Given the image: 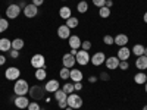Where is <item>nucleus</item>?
I'll return each instance as SVG.
<instances>
[{
    "instance_id": "obj_35",
    "label": "nucleus",
    "mask_w": 147,
    "mask_h": 110,
    "mask_svg": "<svg viewBox=\"0 0 147 110\" xmlns=\"http://www.w3.org/2000/svg\"><path fill=\"white\" fill-rule=\"evenodd\" d=\"M91 41H88V40H85V41H82L81 43V48H82V50H85V52H88L90 50V48H91Z\"/></svg>"
},
{
    "instance_id": "obj_52",
    "label": "nucleus",
    "mask_w": 147,
    "mask_h": 110,
    "mask_svg": "<svg viewBox=\"0 0 147 110\" xmlns=\"http://www.w3.org/2000/svg\"><path fill=\"white\" fill-rule=\"evenodd\" d=\"M63 2H65V0H63Z\"/></svg>"
},
{
    "instance_id": "obj_42",
    "label": "nucleus",
    "mask_w": 147,
    "mask_h": 110,
    "mask_svg": "<svg viewBox=\"0 0 147 110\" xmlns=\"http://www.w3.org/2000/svg\"><path fill=\"white\" fill-rule=\"evenodd\" d=\"M43 3H44V0H32V5H35L37 7H40Z\"/></svg>"
},
{
    "instance_id": "obj_16",
    "label": "nucleus",
    "mask_w": 147,
    "mask_h": 110,
    "mask_svg": "<svg viewBox=\"0 0 147 110\" xmlns=\"http://www.w3.org/2000/svg\"><path fill=\"white\" fill-rule=\"evenodd\" d=\"M129 54H131V50H129L127 46H124V47H119L116 57H118L119 60H128V59H129Z\"/></svg>"
},
{
    "instance_id": "obj_47",
    "label": "nucleus",
    "mask_w": 147,
    "mask_h": 110,
    "mask_svg": "<svg viewBox=\"0 0 147 110\" xmlns=\"http://www.w3.org/2000/svg\"><path fill=\"white\" fill-rule=\"evenodd\" d=\"M143 19H144V22L147 23V12H144V16H143Z\"/></svg>"
},
{
    "instance_id": "obj_11",
    "label": "nucleus",
    "mask_w": 147,
    "mask_h": 110,
    "mask_svg": "<svg viewBox=\"0 0 147 110\" xmlns=\"http://www.w3.org/2000/svg\"><path fill=\"white\" fill-rule=\"evenodd\" d=\"M119 62H121V60L116 56H110V57H106L105 65H106V68L109 70H113V69H118L119 68Z\"/></svg>"
},
{
    "instance_id": "obj_9",
    "label": "nucleus",
    "mask_w": 147,
    "mask_h": 110,
    "mask_svg": "<svg viewBox=\"0 0 147 110\" xmlns=\"http://www.w3.org/2000/svg\"><path fill=\"white\" fill-rule=\"evenodd\" d=\"M22 12H24V15H25V18H35L38 15V7L32 3H30L22 9Z\"/></svg>"
},
{
    "instance_id": "obj_15",
    "label": "nucleus",
    "mask_w": 147,
    "mask_h": 110,
    "mask_svg": "<svg viewBox=\"0 0 147 110\" xmlns=\"http://www.w3.org/2000/svg\"><path fill=\"white\" fill-rule=\"evenodd\" d=\"M57 37H59V38H62V40H68L71 37V30L66 25H60L57 28Z\"/></svg>"
},
{
    "instance_id": "obj_25",
    "label": "nucleus",
    "mask_w": 147,
    "mask_h": 110,
    "mask_svg": "<svg viewBox=\"0 0 147 110\" xmlns=\"http://www.w3.org/2000/svg\"><path fill=\"white\" fill-rule=\"evenodd\" d=\"M24 40L22 38H15V40H12V48H13V50H21V48H24Z\"/></svg>"
},
{
    "instance_id": "obj_49",
    "label": "nucleus",
    "mask_w": 147,
    "mask_h": 110,
    "mask_svg": "<svg viewBox=\"0 0 147 110\" xmlns=\"http://www.w3.org/2000/svg\"><path fill=\"white\" fill-rule=\"evenodd\" d=\"M65 110H74V109H72V107H69V106H68V107H66V109H65Z\"/></svg>"
},
{
    "instance_id": "obj_10",
    "label": "nucleus",
    "mask_w": 147,
    "mask_h": 110,
    "mask_svg": "<svg viewBox=\"0 0 147 110\" xmlns=\"http://www.w3.org/2000/svg\"><path fill=\"white\" fill-rule=\"evenodd\" d=\"M75 63H77V60H75V56H72L71 53H66V54H63L62 56V65L65 66V68H74L75 66Z\"/></svg>"
},
{
    "instance_id": "obj_14",
    "label": "nucleus",
    "mask_w": 147,
    "mask_h": 110,
    "mask_svg": "<svg viewBox=\"0 0 147 110\" xmlns=\"http://www.w3.org/2000/svg\"><path fill=\"white\" fill-rule=\"evenodd\" d=\"M81 38L78 35H71L69 38H68V44H69V47L71 48H75V50H80L81 48Z\"/></svg>"
},
{
    "instance_id": "obj_24",
    "label": "nucleus",
    "mask_w": 147,
    "mask_h": 110,
    "mask_svg": "<svg viewBox=\"0 0 147 110\" xmlns=\"http://www.w3.org/2000/svg\"><path fill=\"white\" fill-rule=\"evenodd\" d=\"M35 79L38 81H44L47 78V72H46V68H40V69H35V73H34Z\"/></svg>"
},
{
    "instance_id": "obj_30",
    "label": "nucleus",
    "mask_w": 147,
    "mask_h": 110,
    "mask_svg": "<svg viewBox=\"0 0 147 110\" xmlns=\"http://www.w3.org/2000/svg\"><path fill=\"white\" fill-rule=\"evenodd\" d=\"M110 13H112V10H110L109 7H106V6H103V7L99 9V15H100V18H109Z\"/></svg>"
},
{
    "instance_id": "obj_38",
    "label": "nucleus",
    "mask_w": 147,
    "mask_h": 110,
    "mask_svg": "<svg viewBox=\"0 0 147 110\" xmlns=\"http://www.w3.org/2000/svg\"><path fill=\"white\" fill-rule=\"evenodd\" d=\"M9 56H10L12 59H16V57H19V52H18V50H13V48H12V50L9 52Z\"/></svg>"
},
{
    "instance_id": "obj_26",
    "label": "nucleus",
    "mask_w": 147,
    "mask_h": 110,
    "mask_svg": "<svg viewBox=\"0 0 147 110\" xmlns=\"http://www.w3.org/2000/svg\"><path fill=\"white\" fill-rule=\"evenodd\" d=\"M132 53L136 54L137 57L138 56H143L144 54V46L143 44H134L132 46Z\"/></svg>"
},
{
    "instance_id": "obj_33",
    "label": "nucleus",
    "mask_w": 147,
    "mask_h": 110,
    "mask_svg": "<svg viewBox=\"0 0 147 110\" xmlns=\"http://www.w3.org/2000/svg\"><path fill=\"white\" fill-rule=\"evenodd\" d=\"M103 43L106 44V46H113L115 44V38L112 35H105L103 37Z\"/></svg>"
},
{
    "instance_id": "obj_32",
    "label": "nucleus",
    "mask_w": 147,
    "mask_h": 110,
    "mask_svg": "<svg viewBox=\"0 0 147 110\" xmlns=\"http://www.w3.org/2000/svg\"><path fill=\"white\" fill-rule=\"evenodd\" d=\"M7 28H9V21L5 18H0V34L5 32Z\"/></svg>"
},
{
    "instance_id": "obj_36",
    "label": "nucleus",
    "mask_w": 147,
    "mask_h": 110,
    "mask_svg": "<svg viewBox=\"0 0 147 110\" xmlns=\"http://www.w3.org/2000/svg\"><path fill=\"white\" fill-rule=\"evenodd\" d=\"M91 2H93V5H94L96 7H99V9L106 5V0H91Z\"/></svg>"
},
{
    "instance_id": "obj_1",
    "label": "nucleus",
    "mask_w": 147,
    "mask_h": 110,
    "mask_svg": "<svg viewBox=\"0 0 147 110\" xmlns=\"http://www.w3.org/2000/svg\"><path fill=\"white\" fill-rule=\"evenodd\" d=\"M13 93L16 95H27L30 93V85L25 79H16L13 85Z\"/></svg>"
},
{
    "instance_id": "obj_22",
    "label": "nucleus",
    "mask_w": 147,
    "mask_h": 110,
    "mask_svg": "<svg viewBox=\"0 0 147 110\" xmlns=\"http://www.w3.org/2000/svg\"><path fill=\"white\" fill-rule=\"evenodd\" d=\"M65 25H66L69 30H74V28H77V27L80 25V19H78V18H75V16H71V18H68V19H66Z\"/></svg>"
},
{
    "instance_id": "obj_44",
    "label": "nucleus",
    "mask_w": 147,
    "mask_h": 110,
    "mask_svg": "<svg viewBox=\"0 0 147 110\" xmlns=\"http://www.w3.org/2000/svg\"><path fill=\"white\" fill-rule=\"evenodd\" d=\"M105 6L110 9V7H112V6H113V0H106V5H105Z\"/></svg>"
},
{
    "instance_id": "obj_43",
    "label": "nucleus",
    "mask_w": 147,
    "mask_h": 110,
    "mask_svg": "<svg viewBox=\"0 0 147 110\" xmlns=\"http://www.w3.org/2000/svg\"><path fill=\"white\" fill-rule=\"evenodd\" d=\"M6 63V56H3V53L0 54V66H3Z\"/></svg>"
},
{
    "instance_id": "obj_28",
    "label": "nucleus",
    "mask_w": 147,
    "mask_h": 110,
    "mask_svg": "<svg viewBox=\"0 0 147 110\" xmlns=\"http://www.w3.org/2000/svg\"><path fill=\"white\" fill-rule=\"evenodd\" d=\"M77 10L80 12V13H85V12L88 10V3L85 2V0H81V2L77 5Z\"/></svg>"
},
{
    "instance_id": "obj_20",
    "label": "nucleus",
    "mask_w": 147,
    "mask_h": 110,
    "mask_svg": "<svg viewBox=\"0 0 147 110\" xmlns=\"http://www.w3.org/2000/svg\"><path fill=\"white\" fill-rule=\"evenodd\" d=\"M113 38H115V44L119 46V47H124V46L128 44V37L125 34H118L116 37H113Z\"/></svg>"
},
{
    "instance_id": "obj_2",
    "label": "nucleus",
    "mask_w": 147,
    "mask_h": 110,
    "mask_svg": "<svg viewBox=\"0 0 147 110\" xmlns=\"http://www.w3.org/2000/svg\"><path fill=\"white\" fill-rule=\"evenodd\" d=\"M30 97L32 100L38 101V100H43L44 95H46V90L43 87H40V85H34V87H30Z\"/></svg>"
},
{
    "instance_id": "obj_51",
    "label": "nucleus",
    "mask_w": 147,
    "mask_h": 110,
    "mask_svg": "<svg viewBox=\"0 0 147 110\" xmlns=\"http://www.w3.org/2000/svg\"><path fill=\"white\" fill-rule=\"evenodd\" d=\"M143 110H147V106H144V107H143Z\"/></svg>"
},
{
    "instance_id": "obj_45",
    "label": "nucleus",
    "mask_w": 147,
    "mask_h": 110,
    "mask_svg": "<svg viewBox=\"0 0 147 110\" xmlns=\"http://www.w3.org/2000/svg\"><path fill=\"white\" fill-rule=\"evenodd\" d=\"M88 81H90V82H91V84H94V82H96V81H97V76H94V75H91V76H90V78H88Z\"/></svg>"
},
{
    "instance_id": "obj_23",
    "label": "nucleus",
    "mask_w": 147,
    "mask_h": 110,
    "mask_svg": "<svg viewBox=\"0 0 147 110\" xmlns=\"http://www.w3.org/2000/svg\"><path fill=\"white\" fill-rule=\"evenodd\" d=\"M134 81H136V84H138V85H143V84L147 82V75H146L143 70H140L138 73H136V76H134Z\"/></svg>"
},
{
    "instance_id": "obj_31",
    "label": "nucleus",
    "mask_w": 147,
    "mask_h": 110,
    "mask_svg": "<svg viewBox=\"0 0 147 110\" xmlns=\"http://www.w3.org/2000/svg\"><path fill=\"white\" fill-rule=\"evenodd\" d=\"M59 75H60V78H62V79H69V75H71V69L63 66L62 69H60Z\"/></svg>"
},
{
    "instance_id": "obj_50",
    "label": "nucleus",
    "mask_w": 147,
    "mask_h": 110,
    "mask_svg": "<svg viewBox=\"0 0 147 110\" xmlns=\"http://www.w3.org/2000/svg\"><path fill=\"white\" fill-rule=\"evenodd\" d=\"M144 88H146V93H147V82L144 84Z\"/></svg>"
},
{
    "instance_id": "obj_3",
    "label": "nucleus",
    "mask_w": 147,
    "mask_h": 110,
    "mask_svg": "<svg viewBox=\"0 0 147 110\" xmlns=\"http://www.w3.org/2000/svg\"><path fill=\"white\" fill-rule=\"evenodd\" d=\"M66 101H68V106L72 107L74 110H78V109L82 107V99H81L78 94H75V93L69 94L68 99H66Z\"/></svg>"
},
{
    "instance_id": "obj_6",
    "label": "nucleus",
    "mask_w": 147,
    "mask_h": 110,
    "mask_svg": "<svg viewBox=\"0 0 147 110\" xmlns=\"http://www.w3.org/2000/svg\"><path fill=\"white\" fill-rule=\"evenodd\" d=\"M90 57H91V56L88 54V52H85V50H82V48H80L78 53H77V56H75V60H77L78 65L85 66V65L90 62Z\"/></svg>"
},
{
    "instance_id": "obj_27",
    "label": "nucleus",
    "mask_w": 147,
    "mask_h": 110,
    "mask_svg": "<svg viewBox=\"0 0 147 110\" xmlns=\"http://www.w3.org/2000/svg\"><path fill=\"white\" fill-rule=\"evenodd\" d=\"M55 94V99H56V101H62V100H66L68 99V94L63 91V90H57L56 93H53Z\"/></svg>"
},
{
    "instance_id": "obj_37",
    "label": "nucleus",
    "mask_w": 147,
    "mask_h": 110,
    "mask_svg": "<svg viewBox=\"0 0 147 110\" xmlns=\"http://www.w3.org/2000/svg\"><path fill=\"white\" fill-rule=\"evenodd\" d=\"M119 68H121V70H127L129 68L128 60H121V62H119Z\"/></svg>"
},
{
    "instance_id": "obj_5",
    "label": "nucleus",
    "mask_w": 147,
    "mask_h": 110,
    "mask_svg": "<svg viewBox=\"0 0 147 110\" xmlns=\"http://www.w3.org/2000/svg\"><path fill=\"white\" fill-rule=\"evenodd\" d=\"M19 76H21V70L15 66H10L5 70V78L7 81H16V79H19Z\"/></svg>"
},
{
    "instance_id": "obj_41",
    "label": "nucleus",
    "mask_w": 147,
    "mask_h": 110,
    "mask_svg": "<svg viewBox=\"0 0 147 110\" xmlns=\"http://www.w3.org/2000/svg\"><path fill=\"white\" fill-rule=\"evenodd\" d=\"M74 88H75V91L82 90V84H81V82H74Z\"/></svg>"
},
{
    "instance_id": "obj_40",
    "label": "nucleus",
    "mask_w": 147,
    "mask_h": 110,
    "mask_svg": "<svg viewBox=\"0 0 147 110\" xmlns=\"http://www.w3.org/2000/svg\"><path fill=\"white\" fill-rule=\"evenodd\" d=\"M99 78H100V79H103V81H109V79H110V78H109V75H107V72H102Z\"/></svg>"
},
{
    "instance_id": "obj_13",
    "label": "nucleus",
    "mask_w": 147,
    "mask_h": 110,
    "mask_svg": "<svg viewBox=\"0 0 147 110\" xmlns=\"http://www.w3.org/2000/svg\"><path fill=\"white\" fill-rule=\"evenodd\" d=\"M28 104H30V100L27 99V95H18L16 99H15V106L18 107V109H27L28 107Z\"/></svg>"
},
{
    "instance_id": "obj_19",
    "label": "nucleus",
    "mask_w": 147,
    "mask_h": 110,
    "mask_svg": "<svg viewBox=\"0 0 147 110\" xmlns=\"http://www.w3.org/2000/svg\"><path fill=\"white\" fill-rule=\"evenodd\" d=\"M69 79H72V82H81L82 81V72L80 69H71Z\"/></svg>"
},
{
    "instance_id": "obj_46",
    "label": "nucleus",
    "mask_w": 147,
    "mask_h": 110,
    "mask_svg": "<svg viewBox=\"0 0 147 110\" xmlns=\"http://www.w3.org/2000/svg\"><path fill=\"white\" fill-rule=\"evenodd\" d=\"M72 56H77V53H78V50H75V48H71V52H69Z\"/></svg>"
},
{
    "instance_id": "obj_18",
    "label": "nucleus",
    "mask_w": 147,
    "mask_h": 110,
    "mask_svg": "<svg viewBox=\"0 0 147 110\" xmlns=\"http://www.w3.org/2000/svg\"><path fill=\"white\" fill-rule=\"evenodd\" d=\"M136 68L138 70H146L147 69V56H138L136 60Z\"/></svg>"
},
{
    "instance_id": "obj_39",
    "label": "nucleus",
    "mask_w": 147,
    "mask_h": 110,
    "mask_svg": "<svg viewBox=\"0 0 147 110\" xmlns=\"http://www.w3.org/2000/svg\"><path fill=\"white\" fill-rule=\"evenodd\" d=\"M57 106H59L60 109H66V107H68V101H66V100H62V101H57Z\"/></svg>"
},
{
    "instance_id": "obj_4",
    "label": "nucleus",
    "mask_w": 147,
    "mask_h": 110,
    "mask_svg": "<svg viewBox=\"0 0 147 110\" xmlns=\"http://www.w3.org/2000/svg\"><path fill=\"white\" fill-rule=\"evenodd\" d=\"M21 12H22V9L19 5H16V3L9 5L6 9V16H7V19H16L21 15Z\"/></svg>"
},
{
    "instance_id": "obj_21",
    "label": "nucleus",
    "mask_w": 147,
    "mask_h": 110,
    "mask_svg": "<svg viewBox=\"0 0 147 110\" xmlns=\"http://www.w3.org/2000/svg\"><path fill=\"white\" fill-rule=\"evenodd\" d=\"M59 16L62 18V19H68L72 16V9L69 6H62L59 9Z\"/></svg>"
},
{
    "instance_id": "obj_48",
    "label": "nucleus",
    "mask_w": 147,
    "mask_h": 110,
    "mask_svg": "<svg viewBox=\"0 0 147 110\" xmlns=\"http://www.w3.org/2000/svg\"><path fill=\"white\" fill-rule=\"evenodd\" d=\"M143 56H147V47H144V54Z\"/></svg>"
},
{
    "instance_id": "obj_12",
    "label": "nucleus",
    "mask_w": 147,
    "mask_h": 110,
    "mask_svg": "<svg viewBox=\"0 0 147 110\" xmlns=\"http://www.w3.org/2000/svg\"><path fill=\"white\" fill-rule=\"evenodd\" d=\"M59 88H60V84H59L57 79H50V81H47L46 85H44L46 93H56Z\"/></svg>"
},
{
    "instance_id": "obj_29",
    "label": "nucleus",
    "mask_w": 147,
    "mask_h": 110,
    "mask_svg": "<svg viewBox=\"0 0 147 110\" xmlns=\"http://www.w3.org/2000/svg\"><path fill=\"white\" fill-rule=\"evenodd\" d=\"M62 90L69 95V94H72L74 91H75V88H74V82H65L63 84V87H62Z\"/></svg>"
},
{
    "instance_id": "obj_34",
    "label": "nucleus",
    "mask_w": 147,
    "mask_h": 110,
    "mask_svg": "<svg viewBox=\"0 0 147 110\" xmlns=\"http://www.w3.org/2000/svg\"><path fill=\"white\" fill-rule=\"evenodd\" d=\"M27 109H28V110H41V107H40L38 101H35V100H34L32 103L30 101V104H28V107H27Z\"/></svg>"
},
{
    "instance_id": "obj_8",
    "label": "nucleus",
    "mask_w": 147,
    "mask_h": 110,
    "mask_svg": "<svg viewBox=\"0 0 147 110\" xmlns=\"http://www.w3.org/2000/svg\"><path fill=\"white\" fill-rule=\"evenodd\" d=\"M90 62L94 65V66H100L106 62V54L103 52H96L91 57H90Z\"/></svg>"
},
{
    "instance_id": "obj_7",
    "label": "nucleus",
    "mask_w": 147,
    "mask_h": 110,
    "mask_svg": "<svg viewBox=\"0 0 147 110\" xmlns=\"http://www.w3.org/2000/svg\"><path fill=\"white\" fill-rule=\"evenodd\" d=\"M31 66L35 68V69H40V68H44L46 66V57L40 53H37L31 57Z\"/></svg>"
},
{
    "instance_id": "obj_17",
    "label": "nucleus",
    "mask_w": 147,
    "mask_h": 110,
    "mask_svg": "<svg viewBox=\"0 0 147 110\" xmlns=\"http://www.w3.org/2000/svg\"><path fill=\"white\" fill-rule=\"evenodd\" d=\"M12 50V41L9 38H0V52L7 53Z\"/></svg>"
}]
</instances>
